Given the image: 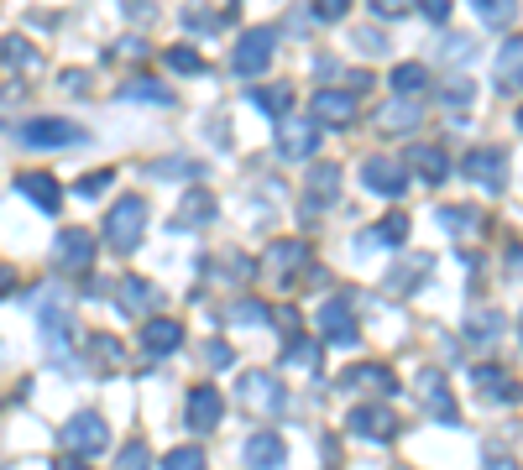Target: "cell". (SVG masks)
<instances>
[{
  "mask_svg": "<svg viewBox=\"0 0 523 470\" xmlns=\"http://www.w3.org/2000/svg\"><path fill=\"white\" fill-rule=\"evenodd\" d=\"M37 329H42V350H48V361L74 371V303H68L63 293H48V303H42L37 314Z\"/></svg>",
  "mask_w": 523,
  "mask_h": 470,
  "instance_id": "1",
  "label": "cell"
},
{
  "mask_svg": "<svg viewBox=\"0 0 523 470\" xmlns=\"http://www.w3.org/2000/svg\"><path fill=\"white\" fill-rule=\"evenodd\" d=\"M142 235H147V199L142 194H126V199L110 204V215H105V246L110 251L131 256L142 246Z\"/></svg>",
  "mask_w": 523,
  "mask_h": 470,
  "instance_id": "2",
  "label": "cell"
},
{
  "mask_svg": "<svg viewBox=\"0 0 523 470\" xmlns=\"http://www.w3.org/2000/svg\"><path fill=\"white\" fill-rule=\"evenodd\" d=\"M236 397H241V408L257 413V418H283V408H288V387L272 371H246L236 382Z\"/></svg>",
  "mask_w": 523,
  "mask_h": 470,
  "instance_id": "3",
  "label": "cell"
},
{
  "mask_svg": "<svg viewBox=\"0 0 523 470\" xmlns=\"http://www.w3.org/2000/svg\"><path fill=\"white\" fill-rule=\"evenodd\" d=\"M21 141L37 152H53V147H79V141H89V131L68 115H37V121L21 126Z\"/></svg>",
  "mask_w": 523,
  "mask_h": 470,
  "instance_id": "4",
  "label": "cell"
},
{
  "mask_svg": "<svg viewBox=\"0 0 523 470\" xmlns=\"http://www.w3.org/2000/svg\"><path fill=\"white\" fill-rule=\"evenodd\" d=\"M105 444H110V429H105L100 413H74L63 423V450L68 455L89 460V455H105Z\"/></svg>",
  "mask_w": 523,
  "mask_h": 470,
  "instance_id": "5",
  "label": "cell"
},
{
  "mask_svg": "<svg viewBox=\"0 0 523 470\" xmlns=\"http://www.w3.org/2000/svg\"><path fill=\"white\" fill-rule=\"evenodd\" d=\"M461 173L471 183H482L487 194H503V183H508V152L503 147H471L461 157Z\"/></svg>",
  "mask_w": 523,
  "mask_h": 470,
  "instance_id": "6",
  "label": "cell"
},
{
  "mask_svg": "<svg viewBox=\"0 0 523 470\" xmlns=\"http://www.w3.org/2000/svg\"><path fill=\"white\" fill-rule=\"evenodd\" d=\"M320 141H325V131L314 126L309 115H288V121H278V157H288V162L314 157V152H320Z\"/></svg>",
  "mask_w": 523,
  "mask_h": 470,
  "instance_id": "7",
  "label": "cell"
},
{
  "mask_svg": "<svg viewBox=\"0 0 523 470\" xmlns=\"http://www.w3.org/2000/svg\"><path fill=\"white\" fill-rule=\"evenodd\" d=\"M272 42H278V27H252L241 42H236V53H231V68L241 79H257L262 68L272 63Z\"/></svg>",
  "mask_w": 523,
  "mask_h": 470,
  "instance_id": "8",
  "label": "cell"
},
{
  "mask_svg": "<svg viewBox=\"0 0 523 470\" xmlns=\"http://www.w3.org/2000/svg\"><path fill=\"white\" fill-rule=\"evenodd\" d=\"M335 199H340V168H330V162L309 168V173H304V199H299L304 220H320Z\"/></svg>",
  "mask_w": 523,
  "mask_h": 470,
  "instance_id": "9",
  "label": "cell"
},
{
  "mask_svg": "<svg viewBox=\"0 0 523 470\" xmlns=\"http://www.w3.org/2000/svg\"><path fill=\"white\" fill-rule=\"evenodd\" d=\"M414 397H419V408L435 418V423H461V408H456V397H450V382H445L440 371H419Z\"/></svg>",
  "mask_w": 523,
  "mask_h": 470,
  "instance_id": "10",
  "label": "cell"
},
{
  "mask_svg": "<svg viewBox=\"0 0 523 470\" xmlns=\"http://www.w3.org/2000/svg\"><path fill=\"white\" fill-rule=\"evenodd\" d=\"M53 262L63 267V272H89L95 267V235H89L84 225H68V230H58V241H53Z\"/></svg>",
  "mask_w": 523,
  "mask_h": 470,
  "instance_id": "11",
  "label": "cell"
},
{
  "mask_svg": "<svg viewBox=\"0 0 523 470\" xmlns=\"http://www.w3.org/2000/svg\"><path fill=\"white\" fill-rule=\"evenodd\" d=\"M346 429H351L356 439H377V444H388V439H398L403 423L393 418V408H382V403H356V408L346 413Z\"/></svg>",
  "mask_w": 523,
  "mask_h": 470,
  "instance_id": "12",
  "label": "cell"
},
{
  "mask_svg": "<svg viewBox=\"0 0 523 470\" xmlns=\"http://www.w3.org/2000/svg\"><path fill=\"white\" fill-rule=\"evenodd\" d=\"M184 418H189L194 434H210L215 423L225 418V397H220V387H215V382H199V387L189 392V403H184Z\"/></svg>",
  "mask_w": 523,
  "mask_h": 470,
  "instance_id": "13",
  "label": "cell"
},
{
  "mask_svg": "<svg viewBox=\"0 0 523 470\" xmlns=\"http://www.w3.org/2000/svg\"><path fill=\"white\" fill-rule=\"evenodd\" d=\"M314 126H351L356 121V89H314Z\"/></svg>",
  "mask_w": 523,
  "mask_h": 470,
  "instance_id": "14",
  "label": "cell"
},
{
  "mask_svg": "<svg viewBox=\"0 0 523 470\" xmlns=\"http://www.w3.org/2000/svg\"><path fill=\"white\" fill-rule=\"evenodd\" d=\"M178 345H184V324H178V319H168V314H152V319L142 324V356H147V361H163V356H173Z\"/></svg>",
  "mask_w": 523,
  "mask_h": 470,
  "instance_id": "15",
  "label": "cell"
},
{
  "mask_svg": "<svg viewBox=\"0 0 523 470\" xmlns=\"http://www.w3.org/2000/svg\"><path fill=\"white\" fill-rule=\"evenodd\" d=\"M471 382H476V392H482L487 403H523V387L513 382V371H503L497 361L471 366Z\"/></svg>",
  "mask_w": 523,
  "mask_h": 470,
  "instance_id": "16",
  "label": "cell"
},
{
  "mask_svg": "<svg viewBox=\"0 0 523 470\" xmlns=\"http://www.w3.org/2000/svg\"><path fill=\"white\" fill-rule=\"evenodd\" d=\"M320 335H325L330 345H356V340H361L351 298H330V303H325V309H320Z\"/></svg>",
  "mask_w": 523,
  "mask_h": 470,
  "instance_id": "17",
  "label": "cell"
},
{
  "mask_svg": "<svg viewBox=\"0 0 523 470\" xmlns=\"http://www.w3.org/2000/svg\"><path fill=\"white\" fill-rule=\"evenodd\" d=\"M361 183H367L372 194H382V199L408 194V173L398 168L393 157H367V162H361Z\"/></svg>",
  "mask_w": 523,
  "mask_h": 470,
  "instance_id": "18",
  "label": "cell"
},
{
  "mask_svg": "<svg viewBox=\"0 0 523 470\" xmlns=\"http://www.w3.org/2000/svg\"><path fill=\"white\" fill-rule=\"evenodd\" d=\"M157 303H163L157 282H147V277H121V288H116V309H121L126 319H147Z\"/></svg>",
  "mask_w": 523,
  "mask_h": 470,
  "instance_id": "19",
  "label": "cell"
},
{
  "mask_svg": "<svg viewBox=\"0 0 523 470\" xmlns=\"http://www.w3.org/2000/svg\"><path fill=\"white\" fill-rule=\"evenodd\" d=\"M241 460L252 465V470H283L288 465V444H283V434L262 429V434H252V439L241 444Z\"/></svg>",
  "mask_w": 523,
  "mask_h": 470,
  "instance_id": "20",
  "label": "cell"
},
{
  "mask_svg": "<svg viewBox=\"0 0 523 470\" xmlns=\"http://www.w3.org/2000/svg\"><path fill=\"white\" fill-rule=\"evenodd\" d=\"M215 215H220V204H215L210 188H189V194L178 199V209H173V225L178 230H199V225H210Z\"/></svg>",
  "mask_w": 523,
  "mask_h": 470,
  "instance_id": "21",
  "label": "cell"
},
{
  "mask_svg": "<svg viewBox=\"0 0 523 470\" xmlns=\"http://www.w3.org/2000/svg\"><path fill=\"white\" fill-rule=\"evenodd\" d=\"M84 361L95 366L100 376H116V371L126 366V345H121L116 335H105V329H95V335L84 340Z\"/></svg>",
  "mask_w": 523,
  "mask_h": 470,
  "instance_id": "22",
  "label": "cell"
},
{
  "mask_svg": "<svg viewBox=\"0 0 523 470\" xmlns=\"http://www.w3.org/2000/svg\"><path fill=\"white\" fill-rule=\"evenodd\" d=\"M335 387H377L382 397H398V376H393V366H377V361H367V366H346L340 371V382Z\"/></svg>",
  "mask_w": 523,
  "mask_h": 470,
  "instance_id": "23",
  "label": "cell"
},
{
  "mask_svg": "<svg viewBox=\"0 0 523 470\" xmlns=\"http://www.w3.org/2000/svg\"><path fill=\"white\" fill-rule=\"evenodd\" d=\"M267 267H272V277H278V282L299 277L309 267V246L304 241H272L267 246Z\"/></svg>",
  "mask_w": 523,
  "mask_h": 470,
  "instance_id": "24",
  "label": "cell"
},
{
  "mask_svg": "<svg viewBox=\"0 0 523 470\" xmlns=\"http://www.w3.org/2000/svg\"><path fill=\"white\" fill-rule=\"evenodd\" d=\"M419 121H424V100H393L377 110V126L382 131H393V136H403V131H419Z\"/></svg>",
  "mask_w": 523,
  "mask_h": 470,
  "instance_id": "25",
  "label": "cell"
},
{
  "mask_svg": "<svg viewBox=\"0 0 523 470\" xmlns=\"http://www.w3.org/2000/svg\"><path fill=\"white\" fill-rule=\"evenodd\" d=\"M246 100H252L262 115H272V121H288L293 115V84H257V89H246Z\"/></svg>",
  "mask_w": 523,
  "mask_h": 470,
  "instance_id": "26",
  "label": "cell"
},
{
  "mask_svg": "<svg viewBox=\"0 0 523 470\" xmlns=\"http://www.w3.org/2000/svg\"><path fill=\"white\" fill-rule=\"evenodd\" d=\"M16 188H21V194H27L37 209H48V215H58L63 188H58V178H53V173H21V178H16Z\"/></svg>",
  "mask_w": 523,
  "mask_h": 470,
  "instance_id": "27",
  "label": "cell"
},
{
  "mask_svg": "<svg viewBox=\"0 0 523 470\" xmlns=\"http://www.w3.org/2000/svg\"><path fill=\"white\" fill-rule=\"evenodd\" d=\"M503 309H471L466 319H461V335L471 340V345H492V340H503Z\"/></svg>",
  "mask_w": 523,
  "mask_h": 470,
  "instance_id": "28",
  "label": "cell"
},
{
  "mask_svg": "<svg viewBox=\"0 0 523 470\" xmlns=\"http://www.w3.org/2000/svg\"><path fill=\"white\" fill-rule=\"evenodd\" d=\"M492 74H497V84H503V89H523V37H508L503 47H497Z\"/></svg>",
  "mask_w": 523,
  "mask_h": 470,
  "instance_id": "29",
  "label": "cell"
},
{
  "mask_svg": "<svg viewBox=\"0 0 523 470\" xmlns=\"http://www.w3.org/2000/svg\"><path fill=\"white\" fill-rule=\"evenodd\" d=\"M408 168H414L424 183H445L450 178V157L440 147H414V152H408Z\"/></svg>",
  "mask_w": 523,
  "mask_h": 470,
  "instance_id": "30",
  "label": "cell"
},
{
  "mask_svg": "<svg viewBox=\"0 0 523 470\" xmlns=\"http://www.w3.org/2000/svg\"><path fill=\"white\" fill-rule=\"evenodd\" d=\"M388 84H393L398 100H419V94L429 89V68H424V63H398Z\"/></svg>",
  "mask_w": 523,
  "mask_h": 470,
  "instance_id": "31",
  "label": "cell"
},
{
  "mask_svg": "<svg viewBox=\"0 0 523 470\" xmlns=\"http://www.w3.org/2000/svg\"><path fill=\"white\" fill-rule=\"evenodd\" d=\"M403 241H408V215H388L382 225L356 235V246H403Z\"/></svg>",
  "mask_w": 523,
  "mask_h": 470,
  "instance_id": "32",
  "label": "cell"
},
{
  "mask_svg": "<svg viewBox=\"0 0 523 470\" xmlns=\"http://www.w3.org/2000/svg\"><path fill=\"white\" fill-rule=\"evenodd\" d=\"M283 366H299V371H320V340L288 335V345H283Z\"/></svg>",
  "mask_w": 523,
  "mask_h": 470,
  "instance_id": "33",
  "label": "cell"
},
{
  "mask_svg": "<svg viewBox=\"0 0 523 470\" xmlns=\"http://www.w3.org/2000/svg\"><path fill=\"white\" fill-rule=\"evenodd\" d=\"M440 225H445L450 235H476V230H482V209H471V204H445V209H440Z\"/></svg>",
  "mask_w": 523,
  "mask_h": 470,
  "instance_id": "34",
  "label": "cell"
},
{
  "mask_svg": "<svg viewBox=\"0 0 523 470\" xmlns=\"http://www.w3.org/2000/svg\"><path fill=\"white\" fill-rule=\"evenodd\" d=\"M0 63L16 68V74H27V68H37V47L27 37H0Z\"/></svg>",
  "mask_w": 523,
  "mask_h": 470,
  "instance_id": "35",
  "label": "cell"
},
{
  "mask_svg": "<svg viewBox=\"0 0 523 470\" xmlns=\"http://www.w3.org/2000/svg\"><path fill=\"white\" fill-rule=\"evenodd\" d=\"M163 63L173 68V74H204V53L199 47H189V42H173V47H163Z\"/></svg>",
  "mask_w": 523,
  "mask_h": 470,
  "instance_id": "36",
  "label": "cell"
},
{
  "mask_svg": "<svg viewBox=\"0 0 523 470\" xmlns=\"http://www.w3.org/2000/svg\"><path fill=\"white\" fill-rule=\"evenodd\" d=\"M429 267H435V256H424V251H419V256H408V262L388 277V288H393V293H408L419 277H429Z\"/></svg>",
  "mask_w": 523,
  "mask_h": 470,
  "instance_id": "37",
  "label": "cell"
},
{
  "mask_svg": "<svg viewBox=\"0 0 523 470\" xmlns=\"http://www.w3.org/2000/svg\"><path fill=\"white\" fill-rule=\"evenodd\" d=\"M121 100H142V105H173V94L157 84V79H131L121 84Z\"/></svg>",
  "mask_w": 523,
  "mask_h": 470,
  "instance_id": "38",
  "label": "cell"
},
{
  "mask_svg": "<svg viewBox=\"0 0 523 470\" xmlns=\"http://www.w3.org/2000/svg\"><path fill=\"white\" fill-rule=\"evenodd\" d=\"M236 21V6H225V11H199V6H189L184 11V27H194V32H220V27H231Z\"/></svg>",
  "mask_w": 523,
  "mask_h": 470,
  "instance_id": "39",
  "label": "cell"
},
{
  "mask_svg": "<svg viewBox=\"0 0 523 470\" xmlns=\"http://www.w3.org/2000/svg\"><path fill=\"white\" fill-rule=\"evenodd\" d=\"M476 16H482L487 27H513L518 6H508V0H476Z\"/></svg>",
  "mask_w": 523,
  "mask_h": 470,
  "instance_id": "40",
  "label": "cell"
},
{
  "mask_svg": "<svg viewBox=\"0 0 523 470\" xmlns=\"http://www.w3.org/2000/svg\"><path fill=\"white\" fill-rule=\"evenodd\" d=\"M116 470H152V450H147V439H126V450H121Z\"/></svg>",
  "mask_w": 523,
  "mask_h": 470,
  "instance_id": "41",
  "label": "cell"
},
{
  "mask_svg": "<svg viewBox=\"0 0 523 470\" xmlns=\"http://www.w3.org/2000/svg\"><path fill=\"white\" fill-rule=\"evenodd\" d=\"M163 470H204V450L199 444H178V450H168Z\"/></svg>",
  "mask_w": 523,
  "mask_h": 470,
  "instance_id": "42",
  "label": "cell"
},
{
  "mask_svg": "<svg viewBox=\"0 0 523 470\" xmlns=\"http://www.w3.org/2000/svg\"><path fill=\"white\" fill-rule=\"evenodd\" d=\"M152 173H157V178H194L199 162H194V157H163V162H152Z\"/></svg>",
  "mask_w": 523,
  "mask_h": 470,
  "instance_id": "43",
  "label": "cell"
},
{
  "mask_svg": "<svg viewBox=\"0 0 523 470\" xmlns=\"http://www.w3.org/2000/svg\"><path fill=\"white\" fill-rule=\"evenodd\" d=\"M110 183H116V173H110V168H100V173H89V178H79V199H100L105 194V188Z\"/></svg>",
  "mask_w": 523,
  "mask_h": 470,
  "instance_id": "44",
  "label": "cell"
},
{
  "mask_svg": "<svg viewBox=\"0 0 523 470\" xmlns=\"http://www.w3.org/2000/svg\"><path fill=\"white\" fill-rule=\"evenodd\" d=\"M471 94H476L471 79H450V84L440 89V100H445V105H471Z\"/></svg>",
  "mask_w": 523,
  "mask_h": 470,
  "instance_id": "45",
  "label": "cell"
},
{
  "mask_svg": "<svg viewBox=\"0 0 523 470\" xmlns=\"http://www.w3.org/2000/svg\"><path fill=\"white\" fill-rule=\"evenodd\" d=\"M471 53H476L471 37H445V47H440V58H445V63H466Z\"/></svg>",
  "mask_w": 523,
  "mask_h": 470,
  "instance_id": "46",
  "label": "cell"
},
{
  "mask_svg": "<svg viewBox=\"0 0 523 470\" xmlns=\"http://www.w3.org/2000/svg\"><path fill=\"white\" fill-rule=\"evenodd\" d=\"M236 356H231V345H225V340H210V345H204V366H215V371H225V366H231Z\"/></svg>",
  "mask_w": 523,
  "mask_h": 470,
  "instance_id": "47",
  "label": "cell"
},
{
  "mask_svg": "<svg viewBox=\"0 0 523 470\" xmlns=\"http://www.w3.org/2000/svg\"><path fill=\"white\" fill-rule=\"evenodd\" d=\"M356 47H361L367 58H382V53H388V37H382V32H361V37H356Z\"/></svg>",
  "mask_w": 523,
  "mask_h": 470,
  "instance_id": "48",
  "label": "cell"
},
{
  "mask_svg": "<svg viewBox=\"0 0 523 470\" xmlns=\"http://www.w3.org/2000/svg\"><path fill=\"white\" fill-rule=\"evenodd\" d=\"M309 16H314V21H340V16H346V0H320Z\"/></svg>",
  "mask_w": 523,
  "mask_h": 470,
  "instance_id": "49",
  "label": "cell"
},
{
  "mask_svg": "<svg viewBox=\"0 0 523 470\" xmlns=\"http://www.w3.org/2000/svg\"><path fill=\"white\" fill-rule=\"evenodd\" d=\"M231 319H252V324H267L272 314L262 309V303H236V309H231Z\"/></svg>",
  "mask_w": 523,
  "mask_h": 470,
  "instance_id": "50",
  "label": "cell"
},
{
  "mask_svg": "<svg viewBox=\"0 0 523 470\" xmlns=\"http://www.w3.org/2000/svg\"><path fill=\"white\" fill-rule=\"evenodd\" d=\"M408 6H403V0H377V6H372V16H382V21H398Z\"/></svg>",
  "mask_w": 523,
  "mask_h": 470,
  "instance_id": "51",
  "label": "cell"
},
{
  "mask_svg": "<svg viewBox=\"0 0 523 470\" xmlns=\"http://www.w3.org/2000/svg\"><path fill=\"white\" fill-rule=\"evenodd\" d=\"M424 16L435 21V27H440V21H450V0H429V6H424Z\"/></svg>",
  "mask_w": 523,
  "mask_h": 470,
  "instance_id": "52",
  "label": "cell"
},
{
  "mask_svg": "<svg viewBox=\"0 0 523 470\" xmlns=\"http://www.w3.org/2000/svg\"><path fill=\"white\" fill-rule=\"evenodd\" d=\"M482 470H518L513 465V455H503V450H487V465Z\"/></svg>",
  "mask_w": 523,
  "mask_h": 470,
  "instance_id": "53",
  "label": "cell"
},
{
  "mask_svg": "<svg viewBox=\"0 0 523 470\" xmlns=\"http://www.w3.org/2000/svg\"><path fill=\"white\" fill-rule=\"evenodd\" d=\"M68 94H84V74H79V68H63V79H58Z\"/></svg>",
  "mask_w": 523,
  "mask_h": 470,
  "instance_id": "54",
  "label": "cell"
},
{
  "mask_svg": "<svg viewBox=\"0 0 523 470\" xmlns=\"http://www.w3.org/2000/svg\"><path fill=\"white\" fill-rule=\"evenodd\" d=\"M53 470H89V465H84L79 455H58V460H53Z\"/></svg>",
  "mask_w": 523,
  "mask_h": 470,
  "instance_id": "55",
  "label": "cell"
},
{
  "mask_svg": "<svg viewBox=\"0 0 523 470\" xmlns=\"http://www.w3.org/2000/svg\"><path fill=\"white\" fill-rule=\"evenodd\" d=\"M11 288H16V272H11V267H0V298H6Z\"/></svg>",
  "mask_w": 523,
  "mask_h": 470,
  "instance_id": "56",
  "label": "cell"
},
{
  "mask_svg": "<svg viewBox=\"0 0 523 470\" xmlns=\"http://www.w3.org/2000/svg\"><path fill=\"white\" fill-rule=\"evenodd\" d=\"M518 131H523V105H518Z\"/></svg>",
  "mask_w": 523,
  "mask_h": 470,
  "instance_id": "57",
  "label": "cell"
}]
</instances>
